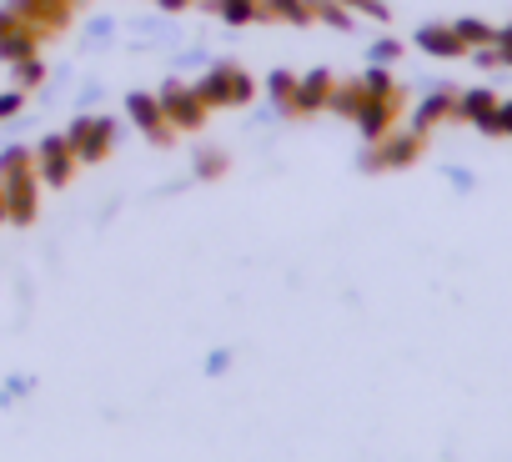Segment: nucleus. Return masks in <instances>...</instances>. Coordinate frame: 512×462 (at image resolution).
<instances>
[{"label": "nucleus", "mask_w": 512, "mask_h": 462, "mask_svg": "<svg viewBox=\"0 0 512 462\" xmlns=\"http://www.w3.org/2000/svg\"><path fill=\"white\" fill-rule=\"evenodd\" d=\"M196 96H201L206 106H241V101H251V81H246V71L221 66V71H211V76L196 86Z\"/></svg>", "instance_id": "nucleus-1"}, {"label": "nucleus", "mask_w": 512, "mask_h": 462, "mask_svg": "<svg viewBox=\"0 0 512 462\" xmlns=\"http://www.w3.org/2000/svg\"><path fill=\"white\" fill-rule=\"evenodd\" d=\"M111 136H116V126H111V121H76L66 141H71L76 161H101V156L111 151Z\"/></svg>", "instance_id": "nucleus-2"}, {"label": "nucleus", "mask_w": 512, "mask_h": 462, "mask_svg": "<svg viewBox=\"0 0 512 462\" xmlns=\"http://www.w3.org/2000/svg\"><path fill=\"white\" fill-rule=\"evenodd\" d=\"M161 111H166L181 131H196V126L206 121V101H201L196 91H181V86H166V91H161Z\"/></svg>", "instance_id": "nucleus-3"}, {"label": "nucleus", "mask_w": 512, "mask_h": 462, "mask_svg": "<svg viewBox=\"0 0 512 462\" xmlns=\"http://www.w3.org/2000/svg\"><path fill=\"white\" fill-rule=\"evenodd\" d=\"M422 156V131H407V136H382L377 141V151L367 156V166H412Z\"/></svg>", "instance_id": "nucleus-4"}, {"label": "nucleus", "mask_w": 512, "mask_h": 462, "mask_svg": "<svg viewBox=\"0 0 512 462\" xmlns=\"http://www.w3.org/2000/svg\"><path fill=\"white\" fill-rule=\"evenodd\" d=\"M0 186H6V216H16V221L36 216V176H31V166L0 176Z\"/></svg>", "instance_id": "nucleus-5"}, {"label": "nucleus", "mask_w": 512, "mask_h": 462, "mask_svg": "<svg viewBox=\"0 0 512 462\" xmlns=\"http://www.w3.org/2000/svg\"><path fill=\"white\" fill-rule=\"evenodd\" d=\"M352 121L362 126V136H367V141H382V136L392 131V121H397V96H367V101H362V111H357Z\"/></svg>", "instance_id": "nucleus-6"}, {"label": "nucleus", "mask_w": 512, "mask_h": 462, "mask_svg": "<svg viewBox=\"0 0 512 462\" xmlns=\"http://www.w3.org/2000/svg\"><path fill=\"white\" fill-rule=\"evenodd\" d=\"M71 171H76V151H71V141H66V136L41 141V176H46L51 186H66Z\"/></svg>", "instance_id": "nucleus-7"}, {"label": "nucleus", "mask_w": 512, "mask_h": 462, "mask_svg": "<svg viewBox=\"0 0 512 462\" xmlns=\"http://www.w3.org/2000/svg\"><path fill=\"white\" fill-rule=\"evenodd\" d=\"M417 46H422L427 56H437V61L467 56V46H462V36H457L452 26H422V31H417Z\"/></svg>", "instance_id": "nucleus-8"}, {"label": "nucleus", "mask_w": 512, "mask_h": 462, "mask_svg": "<svg viewBox=\"0 0 512 462\" xmlns=\"http://www.w3.org/2000/svg\"><path fill=\"white\" fill-rule=\"evenodd\" d=\"M126 111L136 116V126H141L151 141H166V111H161V101H156V96H131V101H126Z\"/></svg>", "instance_id": "nucleus-9"}, {"label": "nucleus", "mask_w": 512, "mask_h": 462, "mask_svg": "<svg viewBox=\"0 0 512 462\" xmlns=\"http://www.w3.org/2000/svg\"><path fill=\"white\" fill-rule=\"evenodd\" d=\"M332 101V76L327 71H312L307 81H297V96H292V111H317Z\"/></svg>", "instance_id": "nucleus-10"}, {"label": "nucleus", "mask_w": 512, "mask_h": 462, "mask_svg": "<svg viewBox=\"0 0 512 462\" xmlns=\"http://www.w3.org/2000/svg\"><path fill=\"white\" fill-rule=\"evenodd\" d=\"M447 116H457V96L452 91H437V96H427L422 106H417V116H412V131H432L437 121H447Z\"/></svg>", "instance_id": "nucleus-11"}, {"label": "nucleus", "mask_w": 512, "mask_h": 462, "mask_svg": "<svg viewBox=\"0 0 512 462\" xmlns=\"http://www.w3.org/2000/svg\"><path fill=\"white\" fill-rule=\"evenodd\" d=\"M492 111H497V96H492V91H462V96H457V121L482 126Z\"/></svg>", "instance_id": "nucleus-12"}, {"label": "nucleus", "mask_w": 512, "mask_h": 462, "mask_svg": "<svg viewBox=\"0 0 512 462\" xmlns=\"http://www.w3.org/2000/svg\"><path fill=\"white\" fill-rule=\"evenodd\" d=\"M36 51V31L31 26H11L6 36H0V61H26Z\"/></svg>", "instance_id": "nucleus-13"}, {"label": "nucleus", "mask_w": 512, "mask_h": 462, "mask_svg": "<svg viewBox=\"0 0 512 462\" xmlns=\"http://www.w3.org/2000/svg\"><path fill=\"white\" fill-rule=\"evenodd\" d=\"M452 31L462 36V46H467V51H477V46H492V41H497V31H492L487 21H457Z\"/></svg>", "instance_id": "nucleus-14"}, {"label": "nucleus", "mask_w": 512, "mask_h": 462, "mask_svg": "<svg viewBox=\"0 0 512 462\" xmlns=\"http://www.w3.org/2000/svg\"><path fill=\"white\" fill-rule=\"evenodd\" d=\"M262 16H287L292 26L312 21V11H307V0H262Z\"/></svg>", "instance_id": "nucleus-15"}, {"label": "nucleus", "mask_w": 512, "mask_h": 462, "mask_svg": "<svg viewBox=\"0 0 512 462\" xmlns=\"http://www.w3.org/2000/svg\"><path fill=\"white\" fill-rule=\"evenodd\" d=\"M221 16H226L231 26H241V21H256V16H262V6H256V0H221Z\"/></svg>", "instance_id": "nucleus-16"}, {"label": "nucleus", "mask_w": 512, "mask_h": 462, "mask_svg": "<svg viewBox=\"0 0 512 462\" xmlns=\"http://www.w3.org/2000/svg\"><path fill=\"white\" fill-rule=\"evenodd\" d=\"M487 136H512V101H497V111L482 121Z\"/></svg>", "instance_id": "nucleus-17"}, {"label": "nucleus", "mask_w": 512, "mask_h": 462, "mask_svg": "<svg viewBox=\"0 0 512 462\" xmlns=\"http://www.w3.org/2000/svg\"><path fill=\"white\" fill-rule=\"evenodd\" d=\"M307 11H312V16H322V21H332V26H352V21H347V11H342V6H332V0H307Z\"/></svg>", "instance_id": "nucleus-18"}, {"label": "nucleus", "mask_w": 512, "mask_h": 462, "mask_svg": "<svg viewBox=\"0 0 512 462\" xmlns=\"http://www.w3.org/2000/svg\"><path fill=\"white\" fill-rule=\"evenodd\" d=\"M272 96H277V101H292V96H297V81H292L287 71H277V76H272Z\"/></svg>", "instance_id": "nucleus-19"}, {"label": "nucleus", "mask_w": 512, "mask_h": 462, "mask_svg": "<svg viewBox=\"0 0 512 462\" xmlns=\"http://www.w3.org/2000/svg\"><path fill=\"white\" fill-rule=\"evenodd\" d=\"M492 46H497V61H502V66H512V26H502Z\"/></svg>", "instance_id": "nucleus-20"}, {"label": "nucleus", "mask_w": 512, "mask_h": 462, "mask_svg": "<svg viewBox=\"0 0 512 462\" xmlns=\"http://www.w3.org/2000/svg\"><path fill=\"white\" fill-rule=\"evenodd\" d=\"M342 6H352V11H367V16L387 21V6H382V0H342Z\"/></svg>", "instance_id": "nucleus-21"}, {"label": "nucleus", "mask_w": 512, "mask_h": 462, "mask_svg": "<svg viewBox=\"0 0 512 462\" xmlns=\"http://www.w3.org/2000/svg\"><path fill=\"white\" fill-rule=\"evenodd\" d=\"M196 171H201V176H221V171H226V156H221V151H211L206 161H196Z\"/></svg>", "instance_id": "nucleus-22"}, {"label": "nucleus", "mask_w": 512, "mask_h": 462, "mask_svg": "<svg viewBox=\"0 0 512 462\" xmlns=\"http://www.w3.org/2000/svg\"><path fill=\"white\" fill-rule=\"evenodd\" d=\"M41 76H46V71H41V66H36V61L26 56V61H21V86H36Z\"/></svg>", "instance_id": "nucleus-23"}, {"label": "nucleus", "mask_w": 512, "mask_h": 462, "mask_svg": "<svg viewBox=\"0 0 512 462\" xmlns=\"http://www.w3.org/2000/svg\"><path fill=\"white\" fill-rule=\"evenodd\" d=\"M16 111H21V91H6V96H0V121L16 116Z\"/></svg>", "instance_id": "nucleus-24"}, {"label": "nucleus", "mask_w": 512, "mask_h": 462, "mask_svg": "<svg viewBox=\"0 0 512 462\" xmlns=\"http://www.w3.org/2000/svg\"><path fill=\"white\" fill-rule=\"evenodd\" d=\"M372 56H377V61H397V56H402V46H397V41H382Z\"/></svg>", "instance_id": "nucleus-25"}, {"label": "nucleus", "mask_w": 512, "mask_h": 462, "mask_svg": "<svg viewBox=\"0 0 512 462\" xmlns=\"http://www.w3.org/2000/svg\"><path fill=\"white\" fill-rule=\"evenodd\" d=\"M11 26H21V21H16V16H11V11H0V36H6V31H11Z\"/></svg>", "instance_id": "nucleus-26"}, {"label": "nucleus", "mask_w": 512, "mask_h": 462, "mask_svg": "<svg viewBox=\"0 0 512 462\" xmlns=\"http://www.w3.org/2000/svg\"><path fill=\"white\" fill-rule=\"evenodd\" d=\"M0 216H6V186H0Z\"/></svg>", "instance_id": "nucleus-27"}]
</instances>
